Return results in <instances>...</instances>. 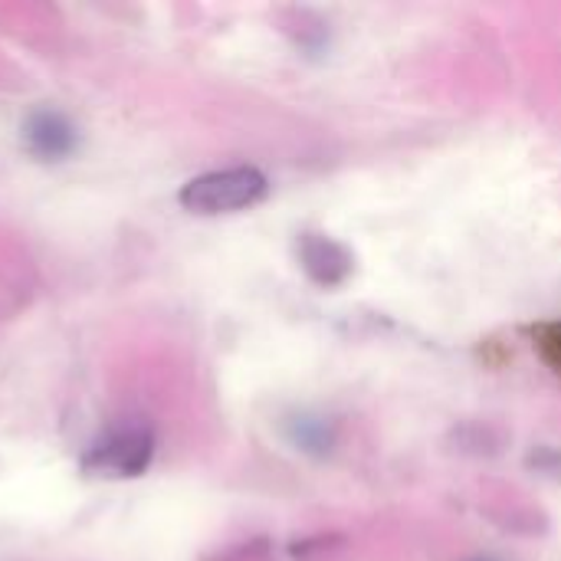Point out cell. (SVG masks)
Masks as SVG:
<instances>
[{
    "label": "cell",
    "instance_id": "obj_1",
    "mask_svg": "<svg viewBox=\"0 0 561 561\" xmlns=\"http://www.w3.org/2000/svg\"><path fill=\"white\" fill-rule=\"evenodd\" d=\"M266 191H270V181L260 168H250V164L220 168V171H207L187 181L181 191V207L201 217L237 214V210L260 204Z\"/></svg>",
    "mask_w": 561,
    "mask_h": 561
},
{
    "label": "cell",
    "instance_id": "obj_2",
    "mask_svg": "<svg viewBox=\"0 0 561 561\" xmlns=\"http://www.w3.org/2000/svg\"><path fill=\"white\" fill-rule=\"evenodd\" d=\"M154 460V431L145 421H118L82 454V470L89 477L128 480L141 477Z\"/></svg>",
    "mask_w": 561,
    "mask_h": 561
},
{
    "label": "cell",
    "instance_id": "obj_3",
    "mask_svg": "<svg viewBox=\"0 0 561 561\" xmlns=\"http://www.w3.org/2000/svg\"><path fill=\"white\" fill-rule=\"evenodd\" d=\"M23 141L39 161H66L79 148V128L56 108H36L23 122Z\"/></svg>",
    "mask_w": 561,
    "mask_h": 561
},
{
    "label": "cell",
    "instance_id": "obj_4",
    "mask_svg": "<svg viewBox=\"0 0 561 561\" xmlns=\"http://www.w3.org/2000/svg\"><path fill=\"white\" fill-rule=\"evenodd\" d=\"M302 263H306L309 276L316 283H322V286L342 283L348 276V270H352L348 253L339 243L325 240V237H306L302 240Z\"/></svg>",
    "mask_w": 561,
    "mask_h": 561
},
{
    "label": "cell",
    "instance_id": "obj_5",
    "mask_svg": "<svg viewBox=\"0 0 561 561\" xmlns=\"http://www.w3.org/2000/svg\"><path fill=\"white\" fill-rule=\"evenodd\" d=\"M533 345H536V352H539V358L561 375V322H546V325H539L536 332H533Z\"/></svg>",
    "mask_w": 561,
    "mask_h": 561
}]
</instances>
